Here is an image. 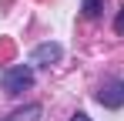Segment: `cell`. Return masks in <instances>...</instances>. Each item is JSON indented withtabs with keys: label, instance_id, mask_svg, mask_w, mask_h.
I'll list each match as a JSON object with an SVG mask.
<instances>
[{
	"label": "cell",
	"instance_id": "1",
	"mask_svg": "<svg viewBox=\"0 0 124 121\" xmlns=\"http://www.w3.org/2000/svg\"><path fill=\"white\" fill-rule=\"evenodd\" d=\"M0 84H3V94H23L34 84V67L30 64H14V67L3 71Z\"/></svg>",
	"mask_w": 124,
	"mask_h": 121
},
{
	"label": "cell",
	"instance_id": "2",
	"mask_svg": "<svg viewBox=\"0 0 124 121\" xmlns=\"http://www.w3.org/2000/svg\"><path fill=\"white\" fill-rule=\"evenodd\" d=\"M97 101L104 108H121L124 104V81L121 78H104L97 87Z\"/></svg>",
	"mask_w": 124,
	"mask_h": 121
},
{
	"label": "cell",
	"instance_id": "3",
	"mask_svg": "<svg viewBox=\"0 0 124 121\" xmlns=\"http://www.w3.org/2000/svg\"><path fill=\"white\" fill-rule=\"evenodd\" d=\"M64 54L61 44H54V40H47V44H37L34 47V54H30V64H37V67H50V64H57Z\"/></svg>",
	"mask_w": 124,
	"mask_h": 121
},
{
	"label": "cell",
	"instance_id": "4",
	"mask_svg": "<svg viewBox=\"0 0 124 121\" xmlns=\"http://www.w3.org/2000/svg\"><path fill=\"white\" fill-rule=\"evenodd\" d=\"M3 121H40V104H27V108L14 111L10 118H3Z\"/></svg>",
	"mask_w": 124,
	"mask_h": 121
},
{
	"label": "cell",
	"instance_id": "5",
	"mask_svg": "<svg viewBox=\"0 0 124 121\" xmlns=\"http://www.w3.org/2000/svg\"><path fill=\"white\" fill-rule=\"evenodd\" d=\"M101 7H104V0H84L81 3V10H84V17H101Z\"/></svg>",
	"mask_w": 124,
	"mask_h": 121
},
{
	"label": "cell",
	"instance_id": "6",
	"mask_svg": "<svg viewBox=\"0 0 124 121\" xmlns=\"http://www.w3.org/2000/svg\"><path fill=\"white\" fill-rule=\"evenodd\" d=\"M114 30H117V34H124V10H121V17H117V24H114Z\"/></svg>",
	"mask_w": 124,
	"mask_h": 121
},
{
	"label": "cell",
	"instance_id": "7",
	"mask_svg": "<svg viewBox=\"0 0 124 121\" xmlns=\"http://www.w3.org/2000/svg\"><path fill=\"white\" fill-rule=\"evenodd\" d=\"M70 121H91V118H87L84 111H77V114H70Z\"/></svg>",
	"mask_w": 124,
	"mask_h": 121
}]
</instances>
